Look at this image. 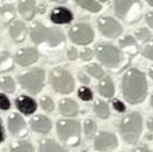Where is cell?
Masks as SVG:
<instances>
[{
    "instance_id": "1",
    "label": "cell",
    "mask_w": 153,
    "mask_h": 152,
    "mask_svg": "<svg viewBox=\"0 0 153 152\" xmlns=\"http://www.w3.org/2000/svg\"><path fill=\"white\" fill-rule=\"evenodd\" d=\"M147 89V80L143 72L132 68L125 73L121 82V90L125 100L128 104H141L146 99Z\"/></svg>"
},
{
    "instance_id": "2",
    "label": "cell",
    "mask_w": 153,
    "mask_h": 152,
    "mask_svg": "<svg viewBox=\"0 0 153 152\" xmlns=\"http://www.w3.org/2000/svg\"><path fill=\"white\" fill-rule=\"evenodd\" d=\"M119 131L127 144H137L143 132V116L138 112H132L123 116L119 124Z\"/></svg>"
},
{
    "instance_id": "3",
    "label": "cell",
    "mask_w": 153,
    "mask_h": 152,
    "mask_svg": "<svg viewBox=\"0 0 153 152\" xmlns=\"http://www.w3.org/2000/svg\"><path fill=\"white\" fill-rule=\"evenodd\" d=\"M30 37L35 44L46 43L49 46H57L64 43V34L55 28H48L42 23H33L30 28Z\"/></svg>"
},
{
    "instance_id": "4",
    "label": "cell",
    "mask_w": 153,
    "mask_h": 152,
    "mask_svg": "<svg viewBox=\"0 0 153 152\" xmlns=\"http://www.w3.org/2000/svg\"><path fill=\"white\" fill-rule=\"evenodd\" d=\"M57 136L65 145L75 148L81 143V125L73 119H62L56 124Z\"/></svg>"
},
{
    "instance_id": "5",
    "label": "cell",
    "mask_w": 153,
    "mask_h": 152,
    "mask_svg": "<svg viewBox=\"0 0 153 152\" xmlns=\"http://www.w3.org/2000/svg\"><path fill=\"white\" fill-rule=\"evenodd\" d=\"M95 54L97 60L109 69L120 67L125 60L122 52L112 44H106V43L97 44L95 48Z\"/></svg>"
},
{
    "instance_id": "6",
    "label": "cell",
    "mask_w": 153,
    "mask_h": 152,
    "mask_svg": "<svg viewBox=\"0 0 153 152\" xmlns=\"http://www.w3.org/2000/svg\"><path fill=\"white\" fill-rule=\"evenodd\" d=\"M141 2L140 0H115V14L128 23H137L141 16Z\"/></svg>"
},
{
    "instance_id": "7",
    "label": "cell",
    "mask_w": 153,
    "mask_h": 152,
    "mask_svg": "<svg viewBox=\"0 0 153 152\" xmlns=\"http://www.w3.org/2000/svg\"><path fill=\"white\" fill-rule=\"evenodd\" d=\"M50 83L55 92L61 94H70L75 88V80L73 75L63 68H55L50 72Z\"/></svg>"
},
{
    "instance_id": "8",
    "label": "cell",
    "mask_w": 153,
    "mask_h": 152,
    "mask_svg": "<svg viewBox=\"0 0 153 152\" xmlns=\"http://www.w3.org/2000/svg\"><path fill=\"white\" fill-rule=\"evenodd\" d=\"M45 72L43 69H32L18 76L19 84L31 94H38L44 88Z\"/></svg>"
},
{
    "instance_id": "9",
    "label": "cell",
    "mask_w": 153,
    "mask_h": 152,
    "mask_svg": "<svg viewBox=\"0 0 153 152\" xmlns=\"http://www.w3.org/2000/svg\"><path fill=\"white\" fill-rule=\"evenodd\" d=\"M69 37L77 45H88L94 40V31L89 24L78 23L70 28Z\"/></svg>"
},
{
    "instance_id": "10",
    "label": "cell",
    "mask_w": 153,
    "mask_h": 152,
    "mask_svg": "<svg viewBox=\"0 0 153 152\" xmlns=\"http://www.w3.org/2000/svg\"><path fill=\"white\" fill-rule=\"evenodd\" d=\"M100 32L107 38H116L122 34V26L112 17H101L97 20Z\"/></svg>"
},
{
    "instance_id": "11",
    "label": "cell",
    "mask_w": 153,
    "mask_h": 152,
    "mask_svg": "<svg viewBox=\"0 0 153 152\" xmlns=\"http://www.w3.org/2000/svg\"><path fill=\"white\" fill-rule=\"evenodd\" d=\"M119 140L114 133L100 132L94 140V149L99 152H108L117 148Z\"/></svg>"
},
{
    "instance_id": "12",
    "label": "cell",
    "mask_w": 153,
    "mask_h": 152,
    "mask_svg": "<svg viewBox=\"0 0 153 152\" xmlns=\"http://www.w3.org/2000/svg\"><path fill=\"white\" fill-rule=\"evenodd\" d=\"M7 127L10 133L17 138H24L27 136V125L20 114H11L7 120Z\"/></svg>"
},
{
    "instance_id": "13",
    "label": "cell",
    "mask_w": 153,
    "mask_h": 152,
    "mask_svg": "<svg viewBox=\"0 0 153 152\" xmlns=\"http://www.w3.org/2000/svg\"><path fill=\"white\" fill-rule=\"evenodd\" d=\"M39 58V52L35 48H25L17 51L14 56V61L20 67H27L37 62Z\"/></svg>"
},
{
    "instance_id": "14",
    "label": "cell",
    "mask_w": 153,
    "mask_h": 152,
    "mask_svg": "<svg viewBox=\"0 0 153 152\" xmlns=\"http://www.w3.org/2000/svg\"><path fill=\"white\" fill-rule=\"evenodd\" d=\"M50 19L55 24H69V23L73 22L74 14L69 8L62 7V6H57L51 11Z\"/></svg>"
},
{
    "instance_id": "15",
    "label": "cell",
    "mask_w": 153,
    "mask_h": 152,
    "mask_svg": "<svg viewBox=\"0 0 153 152\" xmlns=\"http://www.w3.org/2000/svg\"><path fill=\"white\" fill-rule=\"evenodd\" d=\"M16 107L24 115H31L37 110V102L29 95H19L16 99Z\"/></svg>"
},
{
    "instance_id": "16",
    "label": "cell",
    "mask_w": 153,
    "mask_h": 152,
    "mask_svg": "<svg viewBox=\"0 0 153 152\" xmlns=\"http://www.w3.org/2000/svg\"><path fill=\"white\" fill-rule=\"evenodd\" d=\"M30 126L32 128V131L40 133V134H48L51 131L52 124L50 121V119L45 115H35L31 120H30Z\"/></svg>"
},
{
    "instance_id": "17",
    "label": "cell",
    "mask_w": 153,
    "mask_h": 152,
    "mask_svg": "<svg viewBox=\"0 0 153 152\" xmlns=\"http://www.w3.org/2000/svg\"><path fill=\"white\" fill-rule=\"evenodd\" d=\"M8 32H10V37L14 43H22L25 40V37L27 35V26L25 25V23L20 20H14L10 25Z\"/></svg>"
},
{
    "instance_id": "18",
    "label": "cell",
    "mask_w": 153,
    "mask_h": 152,
    "mask_svg": "<svg viewBox=\"0 0 153 152\" xmlns=\"http://www.w3.org/2000/svg\"><path fill=\"white\" fill-rule=\"evenodd\" d=\"M18 10H19L20 16L24 19L31 20L35 17V14L37 13L36 1L35 0H19Z\"/></svg>"
},
{
    "instance_id": "19",
    "label": "cell",
    "mask_w": 153,
    "mask_h": 152,
    "mask_svg": "<svg viewBox=\"0 0 153 152\" xmlns=\"http://www.w3.org/2000/svg\"><path fill=\"white\" fill-rule=\"evenodd\" d=\"M58 107H59L61 114L64 115V116L71 118V116L77 115V113H78V105H77L76 101L73 100V99H68V98L67 99H62L59 101Z\"/></svg>"
},
{
    "instance_id": "20",
    "label": "cell",
    "mask_w": 153,
    "mask_h": 152,
    "mask_svg": "<svg viewBox=\"0 0 153 152\" xmlns=\"http://www.w3.org/2000/svg\"><path fill=\"white\" fill-rule=\"evenodd\" d=\"M97 89H99V93L103 96V98H107V99H111L113 98L115 94V87L114 83L112 81V78L109 76H103L97 86Z\"/></svg>"
},
{
    "instance_id": "21",
    "label": "cell",
    "mask_w": 153,
    "mask_h": 152,
    "mask_svg": "<svg viewBox=\"0 0 153 152\" xmlns=\"http://www.w3.org/2000/svg\"><path fill=\"white\" fill-rule=\"evenodd\" d=\"M38 152H68L63 146L52 139H42L38 142Z\"/></svg>"
},
{
    "instance_id": "22",
    "label": "cell",
    "mask_w": 153,
    "mask_h": 152,
    "mask_svg": "<svg viewBox=\"0 0 153 152\" xmlns=\"http://www.w3.org/2000/svg\"><path fill=\"white\" fill-rule=\"evenodd\" d=\"M120 48L129 55H137L139 51L138 43H137L135 38H133L132 36H126L122 38L120 40Z\"/></svg>"
},
{
    "instance_id": "23",
    "label": "cell",
    "mask_w": 153,
    "mask_h": 152,
    "mask_svg": "<svg viewBox=\"0 0 153 152\" xmlns=\"http://www.w3.org/2000/svg\"><path fill=\"white\" fill-rule=\"evenodd\" d=\"M10 152H35V148L30 142L18 140L10 145Z\"/></svg>"
},
{
    "instance_id": "24",
    "label": "cell",
    "mask_w": 153,
    "mask_h": 152,
    "mask_svg": "<svg viewBox=\"0 0 153 152\" xmlns=\"http://www.w3.org/2000/svg\"><path fill=\"white\" fill-rule=\"evenodd\" d=\"M94 112H95V114L100 119H108L109 115H111V111H109L108 104L102 101V100H97L94 104Z\"/></svg>"
},
{
    "instance_id": "25",
    "label": "cell",
    "mask_w": 153,
    "mask_h": 152,
    "mask_svg": "<svg viewBox=\"0 0 153 152\" xmlns=\"http://www.w3.org/2000/svg\"><path fill=\"white\" fill-rule=\"evenodd\" d=\"M75 1L79 7L89 12H93V13H97L102 10V6L95 0H75Z\"/></svg>"
},
{
    "instance_id": "26",
    "label": "cell",
    "mask_w": 153,
    "mask_h": 152,
    "mask_svg": "<svg viewBox=\"0 0 153 152\" xmlns=\"http://www.w3.org/2000/svg\"><path fill=\"white\" fill-rule=\"evenodd\" d=\"M0 88L5 93H14L16 90V82L11 76H2L0 78Z\"/></svg>"
},
{
    "instance_id": "27",
    "label": "cell",
    "mask_w": 153,
    "mask_h": 152,
    "mask_svg": "<svg viewBox=\"0 0 153 152\" xmlns=\"http://www.w3.org/2000/svg\"><path fill=\"white\" fill-rule=\"evenodd\" d=\"M96 128H97L96 122L93 119H87L84 121V126H83L85 138H88V139L94 138L95 137V133H96Z\"/></svg>"
},
{
    "instance_id": "28",
    "label": "cell",
    "mask_w": 153,
    "mask_h": 152,
    "mask_svg": "<svg viewBox=\"0 0 153 152\" xmlns=\"http://www.w3.org/2000/svg\"><path fill=\"white\" fill-rule=\"evenodd\" d=\"M85 69H87V73L90 76H93L94 78H102V77L105 76L103 69H102L99 64H95V63L89 64V66H87Z\"/></svg>"
},
{
    "instance_id": "29",
    "label": "cell",
    "mask_w": 153,
    "mask_h": 152,
    "mask_svg": "<svg viewBox=\"0 0 153 152\" xmlns=\"http://www.w3.org/2000/svg\"><path fill=\"white\" fill-rule=\"evenodd\" d=\"M77 95L82 101H91L93 98H94V94H93L91 89L89 87H87V86L81 87L78 89V92H77Z\"/></svg>"
},
{
    "instance_id": "30",
    "label": "cell",
    "mask_w": 153,
    "mask_h": 152,
    "mask_svg": "<svg viewBox=\"0 0 153 152\" xmlns=\"http://www.w3.org/2000/svg\"><path fill=\"white\" fill-rule=\"evenodd\" d=\"M40 107L43 111L50 113L55 110V104H53V100L50 98V96H43L40 99Z\"/></svg>"
},
{
    "instance_id": "31",
    "label": "cell",
    "mask_w": 153,
    "mask_h": 152,
    "mask_svg": "<svg viewBox=\"0 0 153 152\" xmlns=\"http://www.w3.org/2000/svg\"><path fill=\"white\" fill-rule=\"evenodd\" d=\"M0 13L6 18V19H12L14 17V7L12 4H5L4 6L0 7Z\"/></svg>"
},
{
    "instance_id": "32",
    "label": "cell",
    "mask_w": 153,
    "mask_h": 152,
    "mask_svg": "<svg viewBox=\"0 0 153 152\" xmlns=\"http://www.w3.org/2000/svg\"><path fill=\"white\" fill-rule=\"evenodd\" d=\"M135 38L140 42H146L151 38V31L147 28H140L137 32H135Z\"/></svg>"
},
{
    "instance_id": "33",
    "label": "cell",
    "mask_w": 153,
    "mask_h": 152,
    "mask_svg": "<svg viewBox=\"0 0 153 152\" xmlns=\"http://www.w3.org/2000/svg\"><path fill=\"white\" fill-rule=\"evenodd\" d=\"M143 56L146 57L147 60L153 61V38L150 39L143 48Z\"/></svg>"
},
{
    "instance_id": "34",
    "label": "cell",
    "mask_w": 153,
    "mask_h": 152,
    "mask_svg": "<svg viewBox=\"0 0 153 152\" xmlns=\"http://www.w3.org/2000/svg\"><path fill=\"white\" fill-rule=\"evenodd\" d=\"M10 107H11V101H10V99H8L5 94L0 93V110L7 111V110H10Z\"/></svg>"
},
{
    "instance_id": "35",
    "label": "cell",
    "mask_w": 153,
    "mask_h": 152,
    "mask_svg": "<svg viewBox=\"0 0 153 152\" xmlns=\"http://www.w3.org/2000/svg\"><path fill=\"white\" fill-rule=\"evenodd\" d=\"M112 105H113V108H114L117 113H125L126 112V106H125V104L121 100L114 99L113 102H112Z\"/></svg>"
},
{
    "instance_id": "36",
    "label": "cell",
    "mask_w": 153,
    "mask_h": 152,
    "mask_svg": "<svg viewBox=\"0 0 153 152\" xmlns=\"http://www.w3.org/2000/svg\"><path fill=\"white\" fill-rule=\"evenodd\" d=\"M79 57L82 61H90L93 57H94V51L91 49H84L81 54H79Z\"/></svg>"
},
{
    "instance_id": "37",
    "label": "cell",
    "mask_w": 153,
    "mask_h": 152,
    "mask_svg": "<svg viewBox=\"0 0 153 152\" xmlns=\"http://www.w3.org/2000/svg\"><path fill=\"white\" fill-rule=\"evenodd\" d=\"M67 56L70 61H75L78 56V52H77L76 48H69L68 49V52H67Z\"/></svg>"
},
{
    "instance_id": "38",
    "label": "cell",
    "mask_w": 153,
    "mask_h": 152,
    "mask_svg": "<svg viewBox=\"0 0 153 152\" xmlns=\"http://www.w3.org/2000/svg\"><path fill=\"white\" fill-rule=\"evenodd\" d=\"M78 80L83 83V84H89L90 83V80H89V76H87L85 74H83V73H78Z\"/></svg>"
},
{
    "instance_id": "39",
    "label": "cell",
    "mask_w": 153,
    "mask_h": 152,
    "mask_svg": "<svg viewBox=\"0 0 153 152\" xmlns=\"http://www.w3.org/2000/svg\"><path fill=\"white\" fill-rule=\"evenodd\" d=\"M146 22H147L149 26H150V28H152V29H153V11H151V12H149V13L146 14Z\"/></svg>"
},
{
    "instance_id": "40",
    "label": "cell",
    "mask_w": 153,
    "mask_h": 152,
    "mask_svg": "<svg viewBox=\"0 0 153 152\" xmlns=\"http://www.w3.org/2000/svg\"><path fill=\"white\" fill-rule=\"evenodd\" d=\"M8 60V55L7 54H5V55H1L0 56V69H1V67L2 66H5V63H6V61ZM1 72V70H0Z\"/></svg>"
},
{
    "instance_id": "41",
    "label": "cell",
    "mask_w": 153,
    "mask_h": 152,
    "mask_svg": "<svg viewBox=\"0 0 153 152\" xmlns=\"http://www.w3.org/2000/svg\"><path fill=\"white\" fill-rule=\"evenodd\" d=\"M133 152H151V150H150L147 146L144 145V146H139V148H137Z\"/></svg>"
},
{
    "instance_id": "42",
    "label": "cell",
    "mask_w": 153,
    "mask_h": 152,
    "mask_svg": "<svg viewBox=\"0 0 153 152\" xmlns=\"http://www.w3.org/2000/svg\"><path fill=\"white\" fill-rule=\"evenodd\" d=\"M5 140V131H4V127H2V124L0 121V144Z\"/></svg>"
},
{
    "instance_id": "43",
    "label": "cell",
    "mask_w": 153,
    "mask_h": 152,
    "mask_svg": "<svg viewBox=\"0 0 153 152\" xmlns=\"http://www.w3.org/2000/svg\"><path fill=\"white\" fill-rule=\"evenodd\" d=\"M147 127H149V130L153 132V118H150L149 120H147Z\"/></svg>"
},
{
    "instance_id": "44",
    "label": "cell",
    "mask_w": 153,
    "mask_h": 152,
    "mask_svg": "<svg viewBox=\"0 0 153 152\" xmlns=\"http://www.w3.org/2000/svg\"><path fill=\"white\" fill-rule=\"evenodd\" d=\"M45 7H46L45 5H40L38 8H37V12H38V13H44V12H45Z\"/></svg>"
},
{
    "instance_id": "45",
    "label": "cell",
    "mask_w": 153,
    "mask_h": 152,
    "mask_svg": "<svg viewBox=\"0 0 153 152\" xmlns=\"http://www.w3.org/2000/svg\"><path fill=\"white\" fill-rule=\"evenodd\" d=\"M51 1H53V2H58V4H64V2H67L68 0H51Z\"/></svg>"
},
{
    "instance_id": "46",
    "label": "cell",
    "mask_w": 153,
    "mask_h": 152,
    "mask_svg": "<svg viewBox=\"0 0 153 152\" xmlns=\"http://www.w3.org/2000/svg\"><path fill=\"white\" fill-rule=\"evenodd\" d=\"M150 77L152 78V81H153V66L150 68Z\"/></svg>"
},
{
    "instance_id": "47",
    "label": "cell",
    "mask_w": 153,
    "mask_h": 152,
    "mask_svg": "<svg viewBox=\"0 0 153 152\" xmlns=\"http://www.w3.org/2000/svg\"><path fill=\"white\" fill-rule=\"evenodd\" d=\"M147 1V4L150 5V6H153V0H146Z\"/></svg>"
},
{
    "instance_id": "48",
    "label": "cell",
    "mask_w": 153,
    "mask_h": 152,
    "mask_svg": "<svg viewBox=\"0 0 153 152\" xmlns=\"http://www.w3.org/2000/svg\"><path fill=\"white\" fill-rule=\"evenodd\" d=\"M151 106H152V108H153V94H152V96H151Z\"/></svg>"
},
{
    "instance_id": "49",
    "label": "cell",
    "mask_w": 153,
    "mask_h": 152,
    "mask_svg": "<svg viewBox=\"0 0 153 152\" xmlns=\"http://www.w3.org/2000/svg\"><path fill=\"white\" fill-rule=\"evenodd\" d=\"M100 1H102V2H106V1H108V0H100Z\"/></svg>"
}]
</instances>
